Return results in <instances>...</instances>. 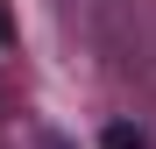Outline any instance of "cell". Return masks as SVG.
<instances>
[{
  "label": "cell",
  "instance_id": "1",
  "mask_svg": "<svg viewBox=\"0 0 156 149\" xmlns=\"http://www.w3.org/2000/svg\"><path fill=\"white\" fill-rule=\"evenodd\" d=\"M99 149H142V135H135V128H107V135H99Z\"/></svg>",
  "mask_w": 156,
  "mask_h": 149
}]
</instances>
